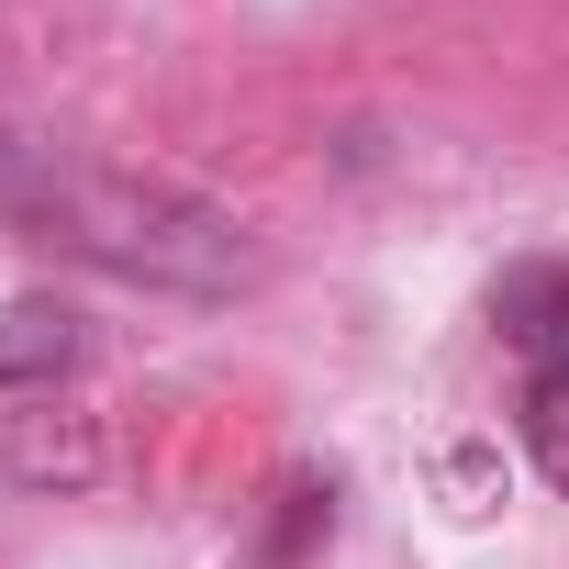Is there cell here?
Wrapping results in <instances>:
<instances>
[{
	"label": "cell",
	"mask_w": 569,
	"mask_h": 569,
	"mask_svg": "<svg viewBox=\"0 0 569 569\" xmlns=\"http://www.w3.org/2000/svg\"><path fill=\"white\" fill-rule=\"evenodd\" d=\"M313 525H336V480H313V469H302L291 491H279V525H268V547H257V558H268V569H291V558L313 547Z\"/></svg>",
	"instance_id": "cell-6"
},
{
	"label": "cell",
	"mask_w": 569,
	"mask_h": 569,
	"mask_svg": "<svg viewBox=\"0 0 569 569\" xmlns=\"http://www.w3.org/2000/svg\"><path fill=\"white\" fill-rule=\"evenodd\" d=\"M525 458L547 469V491H569V358L525 380Z\"/></svg>",
	"instance_id": "cell-5"
},
{
	"label": "cell",
	"mask_w": 569,
	"mask_h": 569,
	"mask_svg": "<svg viewBox=\"0 0 569 569\" xmlns=\"http://www.w3.org/2000/svg\"><path fill=\"white\" fill-rule=\"evenodd\" d=\"M79 358H90L79 302H57V291H0V391H57Z\"/></svg>",
	"instance_id": "cell-2"
},
{
	"label": "cell",
	"mask_w": 569,
	"mask_h": 569,
	"mask_svg": "<svg viewBox=\"0 0 569 569\" xmlns=\"http://www.w3.org/2000/svg\"><path fill=\"white\" fill-rule=\"evenodd\" d=\"M23 168H34V146H23L12 123H0V201H12V190H23Z\"/></svg>",
	"instance_id": "cell-7"
},
{
	"label": "cell",
	"mask_w": 569,
	"mask_h": 569,
	"mask_svg": "<svg viewBox=\"0 0 569 569\" xmlns=\"http://www.w3.org/2000/svg\"><path fill=\"white\" fill-rule=\"evenodd\" d=\"M0 469H12V480H101V425L90 413H23L12 425V447H0Z\"/></svg>",
	"instance_id": "cell-4"
},
{
	"label": "cell",
	"mask_w": 569,
	"mask_h": 569,
	"mask_svg": "<svg viewBox=\"0 0 569 569\" xmlns=\"http://www.w3.org/2000/svg\"><path fill=\"white\" fill-rule=\"evenodd\" d=\"M491 325H502V347H525L536 369L569 358V257H513V268L491 279Z\"/></svg>",
	"instance_id": "cell-3"
},
{
	"label": "cell",
	"mask_w": 569,
	"mask_h": 569,
	"mask_svg": "<svg viewBox=\"0 0 569 569\" xmlns=\"http://www.w3.org/2000/svg\"><path fill=\"white\" fill-rule=\"evenodd\" d=\"M0 223L68 246V257L101 268V279H134V291H179V302H234V291H257V234H246L212 190L157 179V168H101V157L34 146V168H23L12 201H0Z\"/></svg>",
	"instance_id": "cell-1"
}]
</instances>
